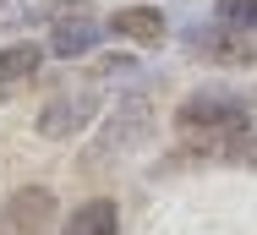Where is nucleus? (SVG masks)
I'll list each match as a JSON object with an SVG mask.
<instances>
[{"mask_svg": "<svg viewBox=\"0 0 257 235\" xmlns=\"http://www.w3.org/2000/svg\"><path fill=\"white\" fill-rule=\"evenodd\" d=\"M175 126H181V137H203L208 153H230L235 142L246 137L252 115H246V98L203 88V93H192L181 109H175Z\"/></svg>", "mask_w": 257, "mask_h": 235, "instance_id": "f257e3e1", "label": "nucleus"}, {"mask_svg": "<svg viewBox=\"0 0 257 235\" xmlns=\"http://www.w3.org/2000/svg\"><path fill=\"white\" fill-rule=\"evenodd\" d=\"M50 219H55V191L50 186H22L0 208V235H44Z\"/></svg>", "mask_w": 257, "mask_h": 235, "instance_id": "f03ea898", "label": "nucleus"}, {"mask_svg": "<svg viewBox=\"0 0 257 235\" xmlns=\"http://www.w3.org/2000/svg\"><path fill=\"white\" fill-rule=\"evenodd\" d=\"M186 44L208 55L213 66H252L257 60V44L241 33V28H230V22H213V28H192L186 33Z\"/></svg>", "mask_w": 257, "mask_h": 235, "instance_id": "7ed1b4c3", "label": "nucleus"}, {"mask_svg": "<svg viewBox=\"0 0 257 235\" xmlns=\"http://www.w3.org/2000/svg\"><path fill=\"white\" fill-rule=\"evenodd\" d=\"M93 109H99V93L93 88H82V93H60L44 104V115H39V132L55 142H66V137H77L88 121H93Z\"/></svg>", "mask_w": 257, "mask_h": 235, "instance_id": "20e7f679", "label": "nucleus"}, {"mask_svg": "<svg viewBox=\"0 0 257 235\" xmlns=\"http://www.w3.org/2000/svg\"><path fill=\"white\" fill-rule=\"evenodd\" d=\"M104 28H109V22H99L93 11H66V17L50 28V55L77 60V55H88V49L104 39Z\"/></svg>", "mask_w": 257, "mask_h": 235, "instance_id": "39448f33", "label": "nucleus"}, {"mask_svg": "<svg viewBox=\"0 0 257 235\" xmlns=\"http://www.w3.org/2000/svg\"><path fill=\"white\" fill-rule=\"evenodd\" d=\"M60 235H120V208H115V197H88V202H77V208L66 213Z\"/></svg>", "mask_w": 257, "mask_h": 235, "instance_id": "423d86ee", "label": "nucleus"}, {"mask_svg": "<svg viewBox=\"0 0 257 235\" xmlns=\"http://www.w3.org/2000/svg\"><path fill=\"white\" fill-rule=\"evenodd\" d=\"M109 28L120 33V39H137V44H164V17H159V6H126V11H115L109 17Z\"/></svg>", "mask_w": 257, "mask_h": 235, "instance_id": "0eeeda50", "label": "nucleus"}, {"mask_svg": "<svg viewBox=\"0 0 257 235\" xmlns=\"http://www.w3.org/2000/svg\"><path fill=\"white\" fill-rule=\"evenodd\" d=\"M39 66H44V49L39 44H28V39H22V44H6L0 49V98L11 93L17 82H28Z\"/></svg>", "mask_w": 257, "mask_h": 235, "instance_id": "6e6552de", "label": "nucleus"}, {"mask_svg": "<svg viewBox=\"0 0 257 235\" xmlns=\"http://www.w3.org/2000/svg\"><path fill=\"white\" fill-rule=\"evenodd\" d=\"M120 115H126V121H120V126H109V137H104V153H120L132 137H143V132H148V104H143V98H132Z\"/></svg>", "mask_w": 257, "mask_h": 235, "instance_id": "1a4fd4ad", "label": "nucleus"}, {"mask_svg": "<svg viewBox=\"0 0 257 235\" xmlns=\"http://www.w3.org/2000/svg\"><path fill=\"white\" fill-rule=\"evenodd\" d=\"M219 22H230L241 33H257V0H219Z\"/></svg>", "mask_w": 257, "mask_h": 235, "instance_id": "9d476101", "label": "nucleus"}, {"mask_svg": "<svg viewBox=\"0 0 257 235\" xmlns=\"http://www.w3.org/2000/svg\"><path fill=\"white\" fill-rule=\"evenodd\" d=\"M0 6H6V0H0Z\"/></svg>", "mask_w": 257, "mask_h": 235, "instance_id": "9b49d317", "label": "nucleus"}]
</instances>
